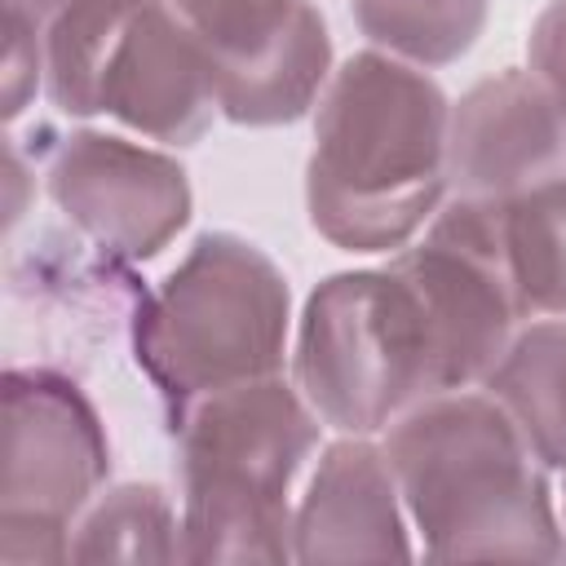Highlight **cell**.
Instances as JSON below:
<instances>
[{
  "mask_svg": "<svg viewBox=\"0 0 566 566\" xmlns=\"http://www.w3.org/2000/svg\"><path fill=\"white\" fill-rule=\"evenodd\" d=\"M447 137L451 102L424 66L380 49L345 57L314 106L310 226L340 252L407 248L451 195Z\"/></svg>",
  "mask_w": 566,
  "mask_h": 566,
  "instance_id": "obj_1",
  "label": "cell"
},
{
  "mask_svg": "<svg viewBox=\"0 0 566 566\" xmlns=\"http://www.w3.org/2000/svg\"><path fill=\"white\" fill-rule=\"evenodd\" d=\"M420 548L433 562H566L548 464L478 385L447 389L385 429Z\"/></svg>",
  "mask_w": 566,
  "mask_h": 566,
  "instance_id": "obj_2",
  "label": "cell"
},
{
  "mask_svg": "<svg viewBox=\"0 0 566 566\" xmlns=\"http://www.w3.org/2000/svg\"><path fill=\"white\" fill-rule=\"evenodd\" d=\"M181 473V562H296L292 486L323 442L296 380L261 376L168 416Z\"/></svg>",
  "mask_w": 566,
  "mask_h": 566,
  "instance_id": "obj_3",
  "label": "cell"
},
{
  "mask_svg": "<svg viewBox=\"0 0 566 566\" xmlns=\"http://www.w3.org/2000/svg\"><path fill=\"white\" fill-rule=\"evenodd\" d=\"M292 292L270 252L230 230H208L133 310V363L168 416L186 402L279 376Z\"/></svg>",
  "mask_w": 566,
  "mask_h": 566,
  "instance_id": "obj_4",
  "label": "cell"
},
{
  "mask_svg": "<svg viewBox=\"0 0 566 566\" xmlns=\"http://www.w3.org/2000/svg\"><path fill=\"white\" fill-rule=\"evenodd\" d=\"M292 380L327 429L363 438L442 394L433 332L411 283L394 265L323 279L296 323Z\"/></svg>",
  "mask_w": 566,
  "mask_h": 566,
  "instance_id": "obj_5",
  "label": "cell"
},
{
  "mask_svg": "<svg viewBox=\"0 0 566 566\" xmlns=\"http://www.w3.org/2000/svg\"><path fill=\"white\" fill-rule=\"evenodd\" d=\"M111 478V438L93 398L57 367L4 371L0 557L71 562V526Z\"/></svg>",
  "mask_w": 566,
  "mask_h": 566,
  "instance_id": "obj_6",
  "label": "cell"
},
{
  "mask_svg": "<svg viewBox=\"0 0 566 566\" xmlns=\"http://www.w3.org/2000/svg\"><path fill=\"white\" fill-rule=\"evenodd\" d=\"M389 265L429 318L442 394L482 385L526 318L500 239V208L447 195L424 239L398 248Z\"/></svg>",
  "mask_w": 566,
  "mask_h": 566,
  "instance_id": "obj_7",
  "label": "cell"
},
{
  "mask_svg": "<svg viewBox=\"0 0 566 566\" xmlns=\"http://www.w3.org/2000/svg\"><path fill=\"white\" fill-rule=\"evenodd\" d=\"M212 62L230 124L279 128L310 115L332 80V35L314 0H168Z\"/></svg>",
  "mask_w": 566,
  "mask_h": 566,
  "instance_id": "obj_8",
  "label": "cell"
},
{
  "mask_svg": "<svg viewBox=\"0 0 566 566\" xmlns=\"http://www.w3.org/2000/svg\"><path fill=\"white\" fill-rule=\"evenodd\" d=\"M44 186L62 217L111 261H150L190 226V177L155 146L71 128L53 142Z\"/></svg>",
  "mask_w": 566,
  "mask_h": 566,
  "instance_id": "obj_9",
  "label": "cell"
},
{
  "mask_svg": "<svg viewBox=\"0 0 566 566\" xmlns=\"http://www.w3.org/2000/svg\"><path fill=\"white\" fill-rule=\"evenodd\" d=\"M451 195L509 203L531 186L566 177V111L531 66H509L451 102Z\"/></svg>",
  "mask_w": 566,
  "mask_h": 566,
  "instance_id": "obj_10",
  "label": "cell"
},
{
  "mask_svg": "<svg viewBox=\"0 0 566 566\" xmlns=\"http://www.w3.org/2000/svg\"><path fill=\"white\" fill-rule=\"evenodd\" d=\"M102 115L164 146H195L221 115L212 62L168 0L133 9L102 80Z\"/></svg>",
  "mask_w": 566,
  "mask_h": 566,
  "instance_id": "obj_11",
  "label": "cell"
},
{
  "mask_svg": "<svg viewBox=\"0 0 566 566\" xmlns=\"http://www.w3.org/2000/svg\"><path fill=\"white\" fill-rule=\"evenodd\" d=\"M296 562H389L416 557L407 504L385 442L340 433L296 504Z\"/></svg>",
  "mask_w": 566,
  "mask_h": 566,
  "instance_id": "obj_12",
  "label": "cell"
},
{
  "mask_svg": "<svg viewBox=\"0 0 566 566\" xmlns=\"http://www.w3.org/2000/svg\"><path fill=\"white\" fill-rule=\"evenodd\" d=\"M478 389L509 411L548 469L566 473V318L517 327Z\"/></svg>",
  "mask_w": 566,
  "mask_h": 566,
  "instance_id": "obj_13",
  "label": "cell"
},
{
  "mask_svg": "<svg viewBox=\"0 0 566 566\" xmlns=\"http://www.w3.org/2000/svg\"><path fill=\"white\" fill-rule=\"evenodd\" d=\"M142 0H66L44 27V97L62 115H102V80Z\"/></svg>",
  "mask_w": 566,
  "mask_h": 566,
  "instance_id": "obj_14",
  "label": "cell"
},
{
  "mask_svg": "<svg viewBox=\"0 0 566 566\" xmlns=\"http://www.w3.org/2000/svg\"><path fill=\"white\" fill-rule=\"evenodd\" d=\"M513 287L526 314L566 318V177L495 203Z\"/></svg>",
  "mask_w": 566,
  "mask_h": 566,
  "instance_id": "obj_15",
  "label": "cell"
},
{
  "mask_svg": "<svg viewBox=\"0 0 566 566\" xmlns=\"http://www.w3.org/2000/svg\"><path fill=\"white\" fill-rule=\"evenodd\" d=\"M71 562H181V517L164 486L119 482L71 526Z\"/></svg>",
  "mask_w": 566,
  "mask_h": 566,
  "instance_id": "obj_16",
  "label": "cell"
},
{
  "mask_svg": "<svg viewBox=\"0 0 566 566\" xmlns=\"http://www.w3.org/2000/svg\"><path fill=\"white\" fill-rule=\"evenodd\" d=\"M486 9L491 0H349V13L371 49L424 71L460 62L478 44Z\"/></svg>",
  "mask_w": 566,
  "mask_h": 566,
  "instance_id": "obj_17",
  "label": "cell"
},
{
  "mask_svg": "<svg viewBox=\"0 0 566 566\" xmlns=\"http://www.w3.org/2000/svg\"><path fill=\"white\" fill-rule=\"evenodd\" d=\"M4 119L13 124L44 88V22L4 9Z\"/></svg>",
  "mask_w": 566,
  "mask_h": 566,
  "instance_id": "obj_18",
  "label": "cell"
},
{
  "mask_svg": "<svg viewBox=\"0 0 566 566\" xmlns=\"http://www.w3.org/2000/svg\"><path fill=\"white\" fill-rule=\"evenodd\" d=\"M526 62L535 80L553 93V102L566 111V0H548L531 27Z\"/></svg>",
  "mask_w": 566,
  "mask_h": 566,
  "instance_id": "obj_19",
  "label": "cell"
},
{
  "mask_svg": "<svg viewBox=\"0 0 566 566\" xmlns=\"http://www.w3.org/2000/svg\"><path fill=\"white\" fill-rule=\"evenodd\" d=\"M62 4H66V0H0V9H18V13H27V18L44 22V27H49V18H53Z\"/></svg>",
  "mask_w": 566,
  "mask_h": 566,
  "instance_id": "obj_20",
  "label": "cell"
},
{
  "mask_svg": "<svg viewBox=\"0 0 566 566\" xmlns=\"http://www.w3.org/2000/svg\"><path fill=\"white\" fill-rule=\"evenodd\" d=\"M562 478H566V473H562ZM562 504H566V486H562ZM562 526H566V522H562Z\"/></svg>",
  "mask_w": 566,
  "mask_h": 566,
  "instance_id": "obj_21",
  "label": "cell"
}]
</instances>
